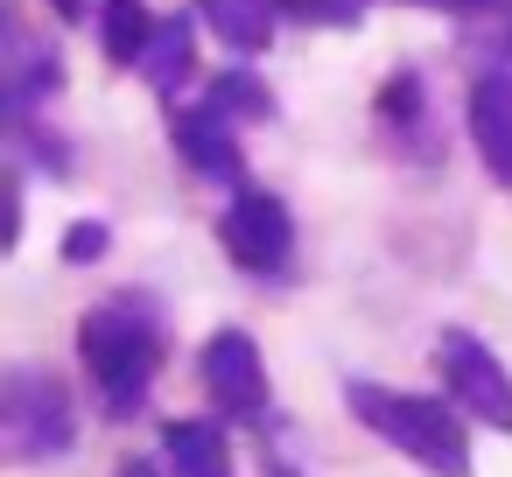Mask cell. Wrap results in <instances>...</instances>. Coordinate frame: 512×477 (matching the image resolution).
<instances>
[{
	"instance_id": "cell-21",
	"label": "cell",
	"mask_w": 512,
	"mask_h": 477,
	"mask_svg": "<svg viewBox=\"0 0 512 477\" xmlns=\"http://www.w3.org/2000/svg\"><path fill=\"white\" fill-rule=\"evenodd\" d=\"M113 477H162V470H155V463H141V456H134V463H120V470H113Z\"/></svg>"
},
{
	"instance_id": "cell-12",
	"label": "cell",
	"mask_w": 512,
	"mask_h": 477,
	"mask_svg": "<svg viewBox=\"0 0 512 477\" xmlns=\"http://www.w3.org/2000/svg\"><path fill=\"white\" fill-rule=\"evenodd\" d=\"M197 22H204L232 57H260V50L274 43L281 0H197Z\"/></svg>"
},
{
	"instance_id": "cell-6",
	"label": "cell",
	"mask_w": 512,
	"mask_h": 477,
	"mask_svg": "<svg viewBox=\"0 0 512 477\" xmlns=\"http://www.w3.org/2000/svg\"><path fill=\"white\" fill-rule=\"evenodd\" d=\"M197 379L225 407V421H246V428L267 421V358L246 330H211V344L197 358Z\"/></svg>"
},
{
	"instance_id": "cell-1",
	"label": "cell",
	"mask_w": 512,
	"mask_h": 477,
	"mask_svg": "<svg viewBox=\"0 0 512 477\" xmlns=\"http://www.w3.org/2000/svg\"><path fill=\"white\" fill-rule=\"evenodd\" d=\"M169 358V316L148 288H120L85 309L78 323V365L106 407V421H134L155 393V372Z\"/></svg>"
},
{
	"instance_id": "cell-4",
	"label": "cell",
	"mask_w": 512,
	"mask_h": 477,
	"mask_svg": "<svg viewBox=\"0 0 512 477\" xmlns=\"http://www.w3.org/2000/svg\"><path fill=\"white\" fill-rule=\"evenodd\" d=\"M435 379H442V393H449L470 421L512 435V372L498 365V351H491L477 330H442V337H435Z\"/></svg>"
},
{
	"instance_id": "cell-20",
	"label": "cell",
	"mask_w": 512,
	"mask_h": 477,
	"mask_svg": "<svg viewBox=\"0 0 512 477\" xmlns=\"http://www.w3.org/2000/svg\"><path fill=\"white\" fill-rule=\"evenodd\" d=\"M50 15L57 22H85V0H50Z\"/></svg>"
},
{
	"instance_id": "cell-15",
	"label": "cell",
	"mask_w": 512,
	"mask_h": 477,
	"mask_svg": "<svg viewBox=\"0 0 512 477\" xmlns=\"http://www.w3.org/2000/svg\"><path fill=\"white\" fill-rule=\"evenodd\" d=\"M204 99H211V106H225L239 127H253V120H267V113H274V92H267L253 71H225V78H211V85H204Z\"/></svg>"
},
{
	"instance_id": "cell-9",
	"label": "cell",
	"mask_w": 512,
	"mask_h": 477,
	"mask_svg": "<svg viewBox=\"0 0 512 477\" xmlns=\"http://www.w3.org/2000/svg\"><path fill=\"white\" fill-rule=\"evenodd\" d=\"M379 127H386L393 148L414 155V162H435V155H442V127H435V113H428V85H421L414 71H393V78L379 85Z\"/></svg>"
},
{
	"instance_id": "cell-8",
	"label": "cell",
	"mask_w": 512,
	"mask_h": 477,
	"mask_svg": "<svg viewBox=\"0 0 512 477\" xmlns=\"http://www.w3.org/2000/svg\"><path fill=\"white\" fill-rule=\"evenodd\" d=\"M169 134L183 148V162L204 176V183H246V148H239V120L211 99L197 106H169Z\"/></svg>"
},
{
	"instance_id": "cell-7",
	"label": "cell",
	"mask_w": 512,
	"mask_h": 477,
	"mask_svg": "<svg viewBox=\"0 0 512 477\" xmlns=\"http://www.w3.org/2000/svg\"><path fill=\"white\" fill-rule=\"evenodd\" d=\"M0 99H8V120H22V113H43L57 92H64V57L22 22V15H8V29H0Z\"/></svg>"
},
{
	"instance_id": "cell-17",
	"label": "cell",
	"mask_w": 512,
	"mask_h": 477,
	"mask_svg": "<svg viewBox=\"0 0 512 477\" xmlns=\"http://www.w3.org/2000/svg\"><path fill=\"white\" fill-rule=\"evenodd\" d=\"M470 57L484 64V78H505V85H512V15H505L491 36H477V43H470Z\"/></svg>"
},
{
	"instance_id": "cell-18",
	"label": "cell",
	"mask_w": 512,
	"mask_h": 477,
	"mask_svg": "<svg viewBox=\"0 0 512 477\" xmlns=\"http://www.w3.org/2000/svg\"><path fill=\"white\" fill-rule=\"evenodd\" d=\"M113 246V225H99V218H78L71 225V239H64V260H78V267H92L99 253Z\"/></svg>"
},
{
	"instance_id": "cell-3",
	"label": "cell",
	"mask_w": 512,
	"mask_h": 477,
	"mask_svg": "<svg viewBox=\"0 0 512 477\" xmlns=\"http://www.w3.org/2000/svg\"><path fill=\"white\" fill-rule=\"evenodd\" d=\"M78 449V400L57 372L43 365H8L0 372V456L8 463H57Z\"/></svg>"
},
{
	"instance_id": "cell-16",
	"label": "cell",
	"mask_w": 512,
	"mask_h": 477,
	"mask_svg": "<svg viewBox=\"0 0 512 477\" xmlns=\"http://www.w3.org/2000/svg\"><path fill=\"white\" fill-rule=\"evenodd\" d=\"M372 0H281V15L295 22H316V29H358Z\"/></svg>"
},
{
	"instance_id": "cell-5",
	"label": "cell",
	"mask_w": 512,
	"mask_h": 477,
	"mask_svg": "<svg viewBox=\"0 0 512 477\" xmlns=\"http://www.w3.org/2000/svg\"><path fill=\"white\" fill-rule=\"evenodd\" d=\"M218 246H225L246 274L281 281V274L295 267V218H288L281 197H267V190H239V197L225 204V218H218Z\"/></svg>"
},
{
	"instance_id": "cell-19",
	"label": "cell",
	"mask_w": 512,
	"mask_h": 477,
	"mask_svg": "<svg viewBox=\"0 0 512 477\" xmlns=\"http://www.w3.org/2000/svg\"><path fill=\"white\" fill-rule=\"evenodd\" d=\"M407 8H428V15H456V22H491L505 0H407Z\"/></svg>"
},
{
	"instance_id": "cell-13",
	"label": "cell",
	"mask_w": 512,
	"mask_h": 477,
	"mask_svg": "<svg viewBox=\"0 0 512 477\" xmlns=\"http://www.w3.org/2000/svg\"><path fill=\"white\" fill-rule=\"evenodd\" d=\"M162 463H169V477H239L232 442L211 421H169L162 428Z\"/></svg>"
},
{
	"instance_id": "cell-2",
	"label": "cell",
	"mask_w": 512,
	"mask_h": 477,
	"mask_svg": "<svg viewBox=\"0 0 512 477\" xmlns=\"http://www.w3.org/2000/svg\"><path fill=\"white\" fill-rule=\"evenodd\" d=\"M344 407H351L386 449H400L414 470H428V477H470V435H463V407H456V400L393 393V386H379V379H351V386H344Z\"/></svg>"
},
{
	"instance_id": "cell-14",
	"label": "cell",
	"mask_w": 512,
	"mask_h": 477,
	"mask_svg": "<svg viewBox=\"0 0 512 477\" xmlns=\"http://www.w3.org/2000/svg\"><path fill=\"white\" fill-rule=\"evenodd\" d=\"M155 15H148V0H106L99 8V43H106V64L113 71H141L148 43H155Z\"/></svg>"
},
{
	"instance_id": "cell-11",
	"label": "cell",
	"mask_w": 512,
	"mask_h": 477,
	"mask_svg": "<svg viewBox=\"0 0 512 477\" xmlns=\"http://www.w3.org/2000/svg\"><path fill=\"white\" fill-rule=\"evenodd\" d=\"M141 78H148V92H155L162 106L183 99V85L197 78V22H190V15H169V22L155 29V43H148V57H141Z\"/></svg>"
},
{
	"instance_id": "cell-10",
	"label": "cell",
	"mask_w": 512,
	"mask_h": 477,
	"mask_svg": "<svg viewBox=\"0 0 512 477\" xmlns=\"http://www.w3.org/2000/svg\"><path fill=\"white\" fill-rule=\"evenodd\" d=\"M470 141H477L491 183L512 190V85L505 78H477L470 85Z\"/></svg>"
}]
</instances>
